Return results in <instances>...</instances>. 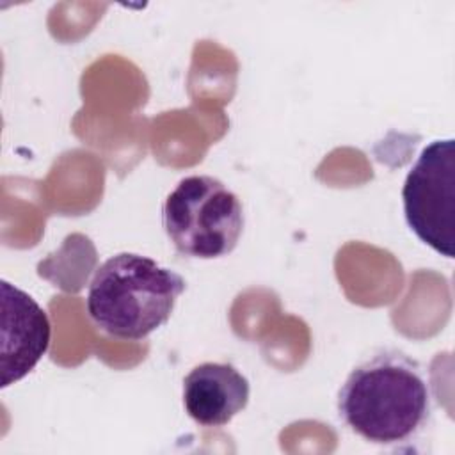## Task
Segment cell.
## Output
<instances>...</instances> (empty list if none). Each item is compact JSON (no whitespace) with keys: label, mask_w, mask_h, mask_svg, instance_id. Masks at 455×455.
I'll return each mask as SVG.
<instances>
[{"label":"cell","mask_w":455,"mask_h":455,"mask_svg":"<svg viewBox=\"0 0 455 455\" xmlns=\"http://www.w3.org/2000/svg\"><path fill=\"white\" fill-rule=\"evenodd\" d=\"M434 412L423 364L402 350L382 348L359 363L338 393V416L359 437L400 446L419 437Z\"/></svg>","instance_id":"6da1fadb"},{"label":"cell","mask_w":455,"mask_h":455,"mask_svg":"<svg viewBox=\"0 0 455 455\" xmlns=\"http://www.w3.org/2000/svg\"><path fill=\"white\" fill-rule=\"evenodd\" d=\"M185 279L149 256L117 252L103 261L87 290V313L107 334L142 339L172 315Z\"/></svg>","instance_id":"7a4b0ae2"},{"label":"cell","mask_w":455,"mask_h":455,"mask_svg":"<svg viewBox=\"0 0 455 455\" xmlns=\"http://www.w3.org/2000/svg\"><path fill=\"white\" fill-rule=\"evenodd\" d=\"M162 224L180 254L213 259L236 247L245 217L242 201L220 180L194 174L180 180L165 197Z\"/></svg>","instance_id":"3957f363"},{"label":"cell","mask_w":455,"mask_h":455,"mask_svg":"<svg viewBox=\"0 0 455 455\" xmlns=\"http://www.w3.org/2000/svg\"><path fill=\"white\" fill-rule=\"evenodd\" d=\"M411 231L437 254L455 258V140L435 139L423 148L402 187Z\"/></svg>","instance_id":"277c9868"},{"label":"cell","mask_w":455,"mask_h":455,"mask_svg":"<svg viewBox=\"0 0 455 455\" xmlns=\"http://www.w3.org/2000/svg\"><path fill=\"white\" fill-rule=\"evenodd\" d=\"M2 387L18 382L50 347L46 311L21 288L2 281Z\"/></svg>","instance_id":"5b68a950"},{"label":"cell","mask_w":455,"mask_h":455,"mask_svg":"<svg viewBox=\"0 0 455 455\" xmlns=\"http://www.w3.org/2000/svg\"><path fill=\"white\" fill-rule=\"evenodd\" d=\"M251 396L247 377L231 363H201L183 379V405L201 427H224Z\"/></svg>","instance_id":"8992f818"}]
</instances>
